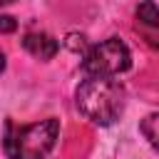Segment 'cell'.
I'll return each mask as SVG.
<instances>
[{
	"mask_svg": "<svg viewBox=\"0 0 159 159\" xmlns=\"http://www.w3.org/2000/svg\"><path fill=\"white\" fill-rule=\"evenodd\" d=\"M124 87L112 80V77H87L77 92H75V102L77 109L94 124H112L122 109H124Z\"/></svg>",
	"mask_w": 159,
	"mask_h": 159,
	"instance_id": "obj_1",
	"label": "cell"
},
{
	"mask_svg": "<svg viewBox=\"0 0 159 159\" xmlns=\"http://www.w3.org/2000/svg\"><path fill=\"white\" fill-rule=\"evenodd\" d=\"M57 137H60V122L55 117H47L27 127H15L7 119L2 149L7 159H45L52 152Z\"/></svg>",
	"mask_w": 159,
	"mask_h": 159,
	"instance_id": "obj_2",
	"label": "cell"
},
{
	"mask_svg": "<svg viewBox=\"0 0 159 159\" xmlns=\"http://www.w3.org/2000/svg\"><path fill=\"white\" fill-rule=\"evenodd\" d=\"M129 47L119 37H109L82 55V70L87 72V77H117L124 70H129Z\"/></svg>",
	"mask_w": 159,
	"mask_h": 159,
	"instance_id": "obj_3",
	"label": "cell"
},
{
	"mask_svg": "<svg viewBox=\"0 0 159 159\" xmlns=\"http://www.w3.org/2000/svg\"><path fill=\"white\" fill-rule=\"evenodd\" d=\"M22 47H25L32 57H37V60H52L60 45H57V40H55L52 35H47V32H27V35L22 37Z\"/></svg>",
	"mask_w": 159,
	"mask_h": 159,
	"instance_id": "obj_4",
	"label": "cell"
},
{
	"mask_svg": "<svg viewBox=\"0 0 159 159\" xmlns=\"http://www.w3.org/2000/svg\"><path fill=\"white\" fill-rule=\"evenodd\" d=\"M137 20L147 27H159V5L154 0H144L137 7Z\"/></svg>",
	"mask_w": 159,
	"mask_h": 159,
	"instance_id": "obj_5",
	"label": "cell"
},
{
	"mask_svg": "<svg viewBox=\"0 0 159 159\" xmlns=\"http://www.w3.org/2000/svg\"><path fill=\"white\" fill-rule=\"evenodd\" d=\"M139 129H142L144 139H147L154 149H159V112H157V114H147V117L142 119Z\"/></svg>",
	"mask_w": 159,
	"mask_h": 159,
	"instance_id": "obj_6",
	"label": "cell"
},
{
	"mask_svg": "<svg viewBox=\"0 0 159 159\" xmlns=\"http://www.w3.org/2000/svg\"><path fill=\"white\" fill-rule=\"evenodd\" d=\"M0 30H2V32H10V30H15V20H12L10 15H2V17H0Z\"/></svg>",
	"mask_w": 159,
	"mask_h": 159,
	"instance_id": "obj_7",
	"label": "cell"
},
{
	"mask_svg": "<svg viewBox=\"0 0 159 159\" xmlns=\"http://www.w3.org/2000/svg\"><path fill=\"white\" fill-rule=\"evenodd\" d=\"M0 2H2V5H10V2H15V0H0Z\"/></svg>",
	"mask_w": 159,
	"mask_h": 159,
	"instance_id": "obj_8",
	"label": "cell"
}]
</instances>
